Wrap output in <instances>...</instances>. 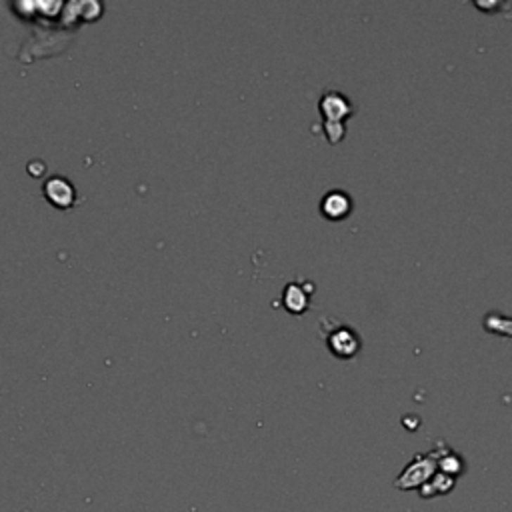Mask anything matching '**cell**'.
<instances>
[{
    "label": "cell",
    "instance_id": "obj_5",
    "mask_svg": "<svg viewBox=\"0 0 512 512\" xmlns=\"http://www.w3.org/2000/svg\"><path fill=\"white\" fill-rule=\"evenodd\" d=\"M308 296L302 293V288L298 284H288L286 290H284V307L288 308L290 312H302L307 310Z\"/></svg>",
    "mask_w": 512,
    "mask_h": 512
},
{
    "label": "cell",
    "instance_id": "obj_3",
    "mask_svg": "<svg viewBox=\"0 0 512 512\" xmlns=\"http://www.w3.org/2000/svg\"><path fill=\"white\" fill-rule=\"evenodd\" d=\"M328 345L333 348V352L336 357H343V359H350L359 352L360 340L357 334L352 333L350 328H338L336 333L331 334L328 338Z\"/></svg>",
    "mask_w": 512,
    "mask_h": 512
},
{
    "label": "cell",
    "instance_id": "obj_2",
    "mask_svg": "<svg viewBox=\"0 0 512 512\" xmlns=\"http://www.w3.org/2000/svg\"><path fill=\"white\" fill-rule=\"evenodd\" d=\"M44 196L56 208H70L75 205V198H77L75 186L58 174H54L44 182Z\"/></svg>",
    "mask_w": 512,
    "mask_h": 512
},
{
    "label": "cell",
    "instance_id": "obj_1",
    "mask_svg": "<svg viewBox=\"0 0 512 512\" xmlns=\"http://www.w3.org/2000/svg\"><path fill=\"white\" fill-rule=\"evenodd\" d=\"M435 468H436V462L435 459H430V456H416L412 464H410L409 468L404 471V473L398 476L397 480V488L400 490H409V488H418L426 485L433 476H435Z\"/></svg>",
    "mask_w": 512,
    "mask_h": 512
},
{
    "label": "cell",
    "instance_id": "obj_4",
    "mask_svg": "<svg viewBox=\"0 0 512 512\" xmlns=\"http://www.w3.org/2000/svg\"><path fill=\"white\" fill-rule=\"evenodd\" d=\"M350 206L352 205H350V198H348L346 192L333 191L322 198V215L326 218L338 220V218H345L350 212Z\"/></svg>",
    "mask_w": 512,
    "mask_h": 512
}]
</instances>
